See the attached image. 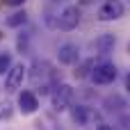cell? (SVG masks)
I'll return each instance as SVG.
<instances>
[{
  "label": "cell",
  "mask_w": 130,
  "mask_h": 130,
  "mask_svg": "<svg viewBox=\"0 0 130 130\" xmlns=\"http://www.w3.org/2000/svg\"><path fill=\"white\" fill-rule=\"evenodd\" d=\"M91 82L94 85H112L117 80V66L112 62H101V64H94L91 73H89Z\"/></svg>",
  "instance_id": "obj_2"
},
{
  "label": "cell",
  "mask_w": 130,
  "mask_h": 130,
  "mask_svg": "<svg viewBox=\"0 0 130 130\" xmlns=\"http://www.w3.org/2000/svg\"><path fill=\"white\" fill-rule=\"evenodd\" d=\"M9 117H11V103L5 101L0 103V119H9Z\"/></svg>",
  "instance_id": "obj_14"
},
{
  "label": "cell",
  "mask_w": 130,
  "mask_h": 130,
  "mask_svg": "<svg viewBox=\"0 0 130 130\" xmlns=\"http://www.w3.org/2000/svg\"><path fill=\"white\" fill-rule=\"evenodd\" d=\"M91 69H94V59H85L80 66H75V78H87L89 73H91Z\"/></svg>",
  "instance_id": "obj_12"
},
{
  "label": "cell",
  "mask_w": 130,
  "mask_h": 130,
  "mask_svg": "<svg viewBox=\"0 0 130 130\" xmlns=\"http://www.w3.org/2000/svg\"><path fill=\"white\" fill-rule=\"evenodd\" d=\"M25 23H27V14H25V11H14V14L7 16V21H5L7 27H21V25H25Z\"/></svg>",
  "instance_id": "obj_11"
},
{
  "label": "cell",
  "mask_w": 130,
  "mask_h": 130,
  "mask_svg": "<svg viewBox=\"0 0 130 130\" xmlns=\"http://www.w3.org/2000/svg\"><path fill=\"white\" fill-rule=\"evenodd\" d=\"M96 130H112V126H107V123H101Z\"/></svg>",
  "instance_id": "obj_16"
},
{
  "label": "cell",
  "mask_w": 130,
  "mask_h": 130,
  "mask_svg": "<svg viewBox=\"0 0 130 130\" xmlns=\"http://www.w3.org/2000/svg\"><path fill=\"white\" fill-rule=\"evenodd\" d=\"M103 107H105L107 112H121V110L126 107V101H123L119 94H112V96H107V98L103 101Z\"/></svg>",
  "instance_id": "obj_10"
},
{
  "label": "cell",
  "mask_w": 130,
  "mask_h": 130,
  "mask_svg": "<svg viewBox=\"0 0 130 130\" xmlns=\"http://www.w3.org/2000/svg\"><path fill=\"white\" fill-rule=\"evenodd\" d=\"M121 16H123V2L121 0H105L98 9V21H103V23L117 21Z\"/></svg>",
  "instance_id": "obj_5"
},
{
  "label": "cell",
  "mask_w": 130,
  "mask_h": 130,
  "mask_svg": "<svg viewBox=\"0 0 130 130\" xmlns=\"http://www.w3.org/2000/svg\"><path fill=\"white\" fill-rule=\"evenodd\" d=\"M57 62L64 64V66H73L80 62V50L75 43H62L57 48Z\"/></svg>",
  "instance_id": "obj_6"
},
{
  "label": "cell",
  "mask_w": 130,
  "mask_h": 130,
  "mask_svg": "<svg viewBox=\"0 0 130 130\" xmlns=\"http://www.w3.org/2000/svg\"><path fill=\"white\" fill-rule=\"evenodd\" d=\"M18 110L23 114H34L39 110V98L32 91H21L18 94Z\"/></svg>",
  "instance_id": "obj_7"
},
{
  "label": "cell",
  "mask_w": 130,
  "mask_h": 130,
  "mask_svg": "<svg viewBox=\"0 0 130 130\" xmlns=\"http://www.w3.org/2000/svg\"><path fill=\"white\" fill-rule=\"evenodd\" d=\"M11 69V53H0V75Z\"/></svg>",
  "instance_id": "obj_13"
},
{
  "label": "cell",
  "mask_w": 130,
  "mask_h": 130,
  "mask_svg": "<svg viewBox=\"0 0 130 130\" xmlns=\"http://www.w3.org/2000/svg\"><path fill=\"white\" fill-rule=\"evenodd\" d=\"M128 50H130V46H128Z\"/></svg>",
  "instance_id": "obj_19"
},
{
  "label": "cell",
  "mask_w": 130,
  "mask_h": 130,
  "mask_svg": "<svg viewBox=\"0 0 130 130\" xmlns=\"http://www.w3.org/2000/svg\"><path fill=\"white\" fill-rule=\"evenodd\" d=\"M2 2H5V5H9V7H21L25 0H2Z\"/></svg>",
  "instance_id": "obj_15"
},
{
  "label": "cell",
  "mask_w": 130,
  "mask_h": 130,
  "mask_svg": "<svg viewBox=\"0 0 130 130\" xmlns=\"http://www.w3.org/2000/svg\"><path fill=\"white\" fill-rule=\"evenodd\" d=\"M0 5H2V0H0Z\"/></svg>",
  "instance_id": "obj_18"
},
{
  "label": "cell",
  "mask_w": 130,
  "mask_h": 130,
  "mask_svg": "<svg viewBox=\"0 0 130 130\" xmlns=\"http://www.w3.org/2000/svg\"><path fill=\"white\" fill-rule=\"evenodd\" d=\"M73 96H75V91H73V87H71V85H66V82L55 85V89L50 91L53 110H55V112H64V110H69V107H71V103H73Z\"/></svg>",
  "instance_id": "obj_1"
},
{
  "label": "cell",
  "mask_w": 130,
  "mask_h": 130,
  "mask_svg": "<svg viewBox=\"0 0 130 130\" xmlns=\"http://www.w3.org/2000/svg\"><path fill=\"white\" fill-rule=\"evenodd\" d=\"M126 89H128V94H130V71H128V75H126Z\"/></svg>",
  "instance_id": "obj_17"
},
{
  "label": "cell",
  "mask_w": 130,
  "mask_h": 130,
  "mask_svg": "<svg viewBox=\"0 0 130 130\" xmlns=\"http://www.w3.org/2000/svg\"><path fill=\"white\" fill-rule=\"evenodd\" d=\"M25 75H27V66L23 62L21 64H11V69L5 73V91H9V94L18 91L23 80H25Z\"/></svg>",
  "instance_id": "obj_3"
},
{
  "label": "cell",
  "mask_w": 130,
  "mask_h": 130,
  "mask_svg": "<svg viewBox=\"0 0 130 130\" xmlns=\"http://www.w3.org/2000/svg\"><path fill=\"white\" fill-rule=\"evenodd\" d=\"M114 43H117V39H114V34H110V32H105V34H101V37H96V41H94V48H96L98 53H103V55H107V53H112V48H114Z\"/></svg>",
  "instance_id": "obj_8"
},
{
  "label": "cell",
  "mask_w": 130,
  "mask_h": 130,
  "mask_svg": "<svg viewBox=\"0 0 130 130\" xmlns=\"http://www.w3.org/2000/svg\"><path fill=\"white\" fill-rule=\"evenodd\" d=\"M69 110H71V119H73L78 126H87V123H89V107L75 105V107H69Z\"/></svg>",
  "instance_id": "obj_9"
},
{
  "label": "cell",
  "mask_w": 130,
  "mask_h": 130,
  "mask_svg": "<svg viewBox=\"0 0 130 130\" xmlns=\"http://www.w3.org/2000/svg\"><path fill=\"white\" fill-rule=\"evenodd\" d=\"M80 23V9L75 5H66L62 11H59V18H57V27L64 30V32H71L75 30Z\"/></svg>",
  "instance_id": "obj_4"
}]
</instances>
